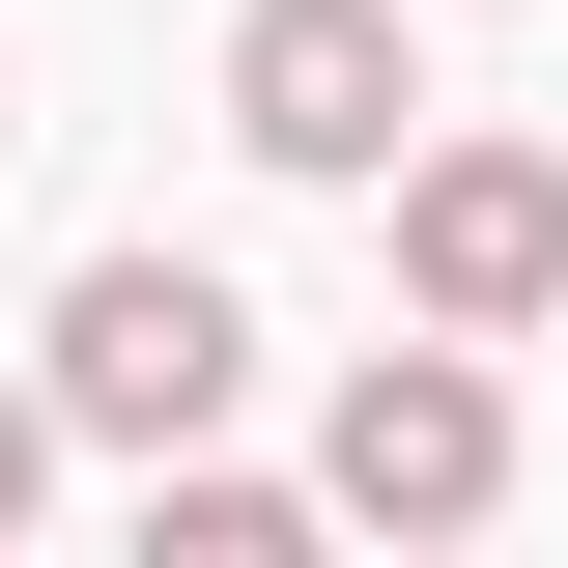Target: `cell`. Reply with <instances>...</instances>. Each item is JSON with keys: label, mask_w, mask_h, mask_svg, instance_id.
<instances>
[{"label": "cell", "mask_w": 568, "mask_h": 568, "mask_svg": "<svg viewBox=\"0 0 568 568\" xmlns=\"http://www.w3.org/2000/svg\"><path fill=\"white\" fill-rule=\"evenodd\" d=\"M29 398H58V455H200V426L256 398V313H227L200 256H85V284H58V369H29Z\"/></svg>", "instance_id": "6da1fadb"}, {"label": "cell", "mask_w": 568, "mask_h": 568, "mask_svg": "<svg viewBox=\"0 0 568 568\" xmlns=\"http://www.w3.org/2000/svg\"><path fill=\"white\" fill-rule=\"evenodd\" d=\"M313 511H342V540H484V511H511V398H484V342H455V313L342 369V426H313Z\"/></svg>", "instance_id": "7a4b0ae2"}, {"label": "cell", "mask_w": 568, "mask_h": 568, "mask_svg": "<svg viewBox=\"0 0 568 568\" xmlns=\"http://www.w3.org/2000/svg\"><path fill=\"white\" fill-rule=\"evenodd\" d=\"M227 142H256V171H313V200H369V171L426 142L398 0H256V29H227Z\"/></svg>", "instance_id": "3957f363"}, {"label": "cell", "mask_w": 568, "mask_h": 568, "mask_svg": "<svg viewBox=\"0 0 568 568\" xmlns=\"http://www.w3.org/2000/svg\"><path fill=\"white\" fill-rule=\"evenodd\" d=\"M398 313H455V342L568 313V171L540 142H398Z\"/></svg>", "instance_id": "277c9868"}, {"label": "cell", "mask_w": 568, "mask_h": 568, "mask_svg": "<svg viewBox=\"0 0 568 568\" xmlns=\"http://www.w3.org/2000/svg\"><path fill=\"white\" fill-rule=\"evenodd\" d=\"M142 540H171V568H284L313 484H256V455H142Z\"/></svg>", "instance_id": "5b68a950"}, {"label": "cell", "mask_w": 568, "mask_h": 568, "mask_svg": "<svg viewBox=\"0 0 568 568\" xmlns=\"http://www.w3.org/2000/svg\"><path fill=\"white\" fill-rule=\"evenodd\" d=\"M29 511H58V398H0V540H29Z\"/></svg>", "instance_id": "8992f818"}]
</instances>
